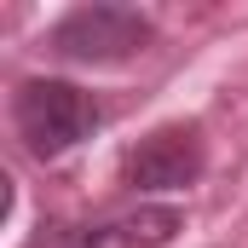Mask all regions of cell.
I'll list each match as a JSON object with an SVG mask.
<instances>
[{
	"mask_svg": "<svg viewBox=\"0 0 248 248\" xmlns=\"http://www.w3.org/2000/svg\"><path fill=\"white\" fill-rule=\"evenodd\" d=\"M12 116H17V133L23 144L52 162L63 150H75L93 127H98V104L93 93H81L75 81H23L17 98H12Z\"/></svg>",
	"mask_w": 248,
	"mask_h": 248,
	"instance_id": "obj_1",
	"label": "cell"
},
{
	"mask_svg": "<svg viewBox=\"0 0 248 248\" xmlns=\"http://www.w3.org/2000/svg\"><path fill=\"white\" fill-rule=\"evenodd\" d=\"M150 46V17L133 6H75L52 29V52L75 63H116Z\"/></svg>",
	"mask_w": 248,
	"mask_h": 248,
	"instance_id": "obj_2",
	"label": "cell"
},
{
	"mask_svg": "<svg viewBox=\"0 0 248 248\" xmlns=\"http://www.w3.org/2000/svg\"><path fill=\"white\" fill-rule=\"evenodd\" d=\"M202 173V144L190 127H162L127 156V185L139 190H179Z\"/></svg>",
	"mask_w": 248,
	"mask_h": 248,
	"instance_id": "obj_3",
	"label": "cell"
},
{
	"mask_svg": "<svg viewBox=\"0 0 248 248\" xmlns=\"http://www.w3.org/2000/svg\"><path fill=\"white\" fill-rule=\"evenodd\" d=\"M173 231H179L173 208H139V214L104 219V225H63V231H52V243H41V248H156Z\"/></svg>",
	"mask_w": 248,
	"mask_h": 248,
	"instance_id": "obj_4",
	"label": "cell"
}]
</instances>
